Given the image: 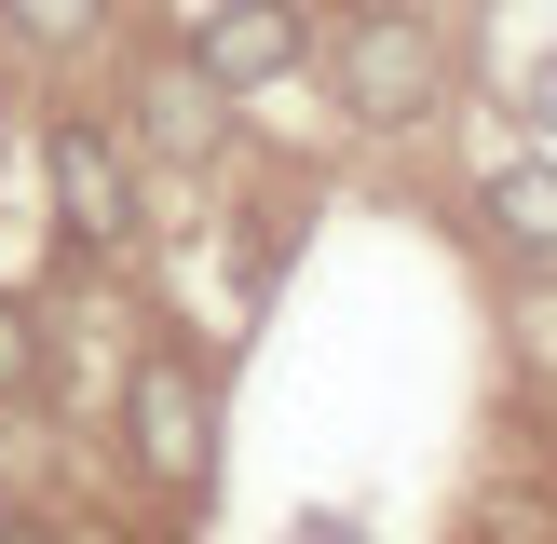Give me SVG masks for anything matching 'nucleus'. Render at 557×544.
I'll use <instances>...</instances> for the list:
<instances>
[{
	"label": "nucleus",
	"instance_id": "nucleus-2",
	"mask_svg": "<svg viewBox=\"0 0 557 544\" xmlns=\"http://www.w3.org/2000/svg\"><path fill=\"white\" fill-rule=\"evenodd\" d=\"M449 96V54H435L422 14H354L341 27V109L354 123H435Z\"/></svg>",
	"mask_w": 557,
	"mask_h": 544
},
{
	"label": "nucleus",
	"instance_id": "nucleus-4",
	"mask_svg": "<svg viewBox=\"0 0 557 544\" xmlns=\"http://www.w3.org/2000/svg\"><path fill=\"white\" fill-rule=\"evenodd\" d=\"M299 41H313V27H299V0H205V14H190V69H205L218 96H259V82H286V69H299Z\"/></svg>",
	"mask_w": 557,
	"mask_h": 544
},
{
	"label": "nucleus",
	"instance_id": "nucleus-7",
	"mask_svg": "<svg viewBox=\"0 0 557 544\" xmlns=\"http://www.w3.org/2000/svg\"><path fill=\"white\" fill-rule=\"evenodd\" d=\"M0 14H14L27 41H54V54H69V41H96V14H109V0H0Z\"/></svg>",
	"mask_w": 557,
	"mask_h": 544
},
{
	"label": "nucleus",
	"instance_id": "nucleus-6",
	"mask_svg": "<svg viewBox=\"0 0 557 544\" xmlns=\"http://www.w3.org/2000/svg\"><path fill=\"white\" fill-rule=\"evenodd\" d=\"M136 109H150V150H218V82L205 69H163Z\"/></svg>",
	"mask_w": 557,
	"mask_h": 544
},
{
	"label": "nucleus",
	"instance_id": "nucleus-9",
	"mask_svg": "<svg viewBox=\"0 0 557 544\" xmlns=\"http://www.w3.org/2000/svg\"><path fill=\"white\" fill-rule=\"evenodd\" d=\"M531 109H544V123H557V54H544V69H531Z\"/></svg>",
	"mask_w": 557,
	"mask_h": 544
},
{
	"label": "nucleus",
	"instance_id": "nucleus-3",
	"mask_svg": "<svg viewBox=\"0 0 557 544\" xmlns=\"http://www.w3.org/2000/svg\"><path fill=\"white\" fill-rule=\"evenodd\" d=\"M41 177H54V218H69L82 259H109V245H136V163L109 123H54L41 136Z\"/></svg>",
	"mask_w": 557,
	"mask_h": 544
},
{
	"label": "nucleus",
	"instance_id": "nucleus-10",
	"mask_svg": "<svg viewBox=\"0 0 557 544\" xmlns=\"http://www.w3.org/2000/svg\"><path fill=\"white\" fill-rule=\"evenodd\" d=\"M0 544H14V504H0Z\"/></svg>",
	"mask_w": 557,
	"mask_h": 544
},
{
	"label": "nucleus",
	"instance_id": "nucleus-8",
	"mask_svg": "<svg viewBox=\"0 0 557 544\" xmlns=\"http://www.w3.org/2000/svg\"><path fill=\"white\" fill-rule=\"evenodd\" d=\"M41 381V326H27V299H0V408Z\"/></svg>",
	"mask_w": 557,
	"mask_h": 544
},
{
	"label": "nucleus",
	"instance_id": "nucleus-5",
	"mask_svg": "<svg viewBox=\"0 0 557 544\" xmlns=\"http://www.w3.org/2000/svg\"><path fill=\"white\" fill-rule=\"evenodd\" d=\"M476 218H490L504 259H544V272H557V163H504V177L476 190Z\"/></svg>",
	"mask_w": 557,
	"mask_h": 544
},
{
	"label": "nucleus",
	"instance_id": "nucleus-1",
	"mask_svg": "<svg viewBox=\"0 0 557 544\" xmlns=\"http://www.w3.org/2000/svg\"><path fill=\"white\" fill-rule=\"evenodd\" d=\"M123 449H136V477L205 490V462H218V395H205V368H190L177 341L136 354V381H123Z\"/></svg>",
	"mask_w": 557,
	"mask_h": 544
}]
</instances>
